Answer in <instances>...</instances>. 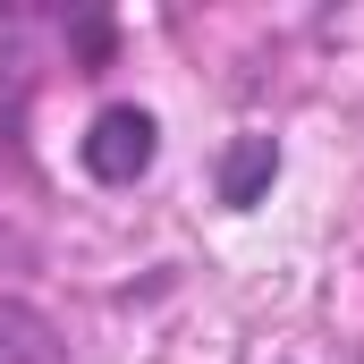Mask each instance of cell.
Here are the masks:
<instances>
[{
	"instance_id": "1",
	"label": "cell",
	"mask_w": 364,
	"mask_h": 364,
	"mask_svg": "<svg viewBox=\"0 0 364 364\" xmlns=\"http://www.w3.org/2000/svg\"><path fill=\"white\" fill-rule=\"evenodd\" d=\"M153 144H161L153 110L110 102V110L85 127V170H93V178H110V186H127V178H144V170H153Z\"/></svg>"
},
{
	"instance_id": "2",
	"label": "cell",
	"mask_w": 364,
	"mask_h": 364,
	"mask_svg": "<svg viewBox=\"0 0 364 364\" xmlns=\"http://www.w3.org/2000/svg\"><path fill=\"white\" fill-rule=\"evenodd\" d=\"M0 364H60V339L34 305H9L0 296Z\"/></svg>"
},
{
	"instance_id": "3",
	"label": "cell",
	"mask_w": 364,
	"mask_h": 364,
	"mask_svg": "<svg viewBox=\"0 0 364 364\" xmlns=\"http://www.w3.org/2000/svg\"><path fill=\"white\" fill-rule=\"evenodd\" d=\"M272 170H279L272 136H237V144H229V161H220V195H229V203H255V195L272 186Z\"/></svg>"
}]
</instances>
